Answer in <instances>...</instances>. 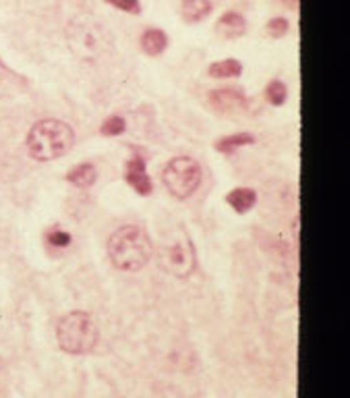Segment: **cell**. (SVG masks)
I'll list each match as a JSON object with an SVG mask.
<instances>
[{
  "label": "cell",
  "instance_id": "6da1fadb",
  "mask_svg": "<svg viewBox=\"0 0 350 398\" xmlns=\"http://www.w3.org/2000/svg\"><path fill=\"white\" fill-rule=\"evenodd\" d=\"M152 255V239L148 230L137 224H125L110 235L108 257L116 270L137 272L148 265Z\"/></svg>",
  "mask_w": 350,
  "mask_h": 398
},
{
  "label": "cell",
  "instance_id": "7a4b0ae2",
  "mask_svg": "<svg viewBox=\"0 0 350 398\" xmlns=\"http://www.w3.org/2000/svg\"><path fill=\"white\" fill-rule=\"evenodd\" d=\"M75 146L73 127L61 118H42L38 121L25 139L27 154L38 162H52L66 155Z\"/></svg>",
  "mask_w": 350,
  "mask_h": 398
},
{
  "label": "cell",
  "instance_id": "3957f363",
  "mask_svg": "<svg viewBox=\"0 0 350 398\" xmlns=\"http://www.w3.org/2000/svg\"><path fill=\"white\" fill-rule=\"evenodd\" d=\"M100 342V328L88 311L75 310L56 322V345L66 354H89Z\"/></svg>",
  "mask_w": 350,
  "mask_h": 398
},
{
  "label": "cell",
  "instance_id": "277c9868",
  "mask_svg": "<svg viewBox=\"0 0 350 398\" xmlns=\"http://www.w3.org/2000/svg\"><path fill=\"white\" fill-rule=\"evenodd\" d=\"M162 180L173 198L189 199L201 185V166L189 155H178L164 166Z\"/></svg>",
  "mask_w": 350,
  "mask_h": 398
},
{
  "label": "cell",
  "instance_id": "5b68a950",
  "mask_svg": "<svg viewBox=\"0 0 350 398\" xmlns=\"http://www.w3.org/2000/svg\"><path fill=\"white\" fill-rule=\"evenodd\" d=\"M160 262L166 267V272L173 274L175 278H180V280L189 278L197 267V255H195L191 237L185 230H180L173 243H166L162 247Z\"/></svg>",
  "mask_w": 350,
  "mask_h": 398
},
{
  "label": "cell",
  "instance_id": "8992f818",
  "mask_svg": "<svg viewBox=\"0 0 350 398\" xmlns=\"http://www.w3.org/2000/svg\"><path fill=\"white\" fill-rule=\"evenodd\" d=\"M207 100H210V106L214 111L220 112V114H230V116L232 114H241L249 106L247 96L242 93L241 89L235 88L214 89V91H210Z\"/></svg>",
  "mask_w": 350,
  "mask_h": 398
},
{
  "label": "cell",
  "instance_id": "52a82bcc",
  "mask_svg": "<svg viewBox=\"0 0 350 398\" xmlns=\"http://www.w3.org/2000/svg\"><path fill=\"white\" fill-rule=\"evenodd\" d=\"M125 178L127 183L131 185L133 189L139 193V195H152L153 183L150 175H148V168H145V160L143 155L135 154L127 162V170H125Z\"/></svg>",
  "mask_w": 350,
  "mask_h": 398
},
{
  "label": "cell",
  "instance_id": "ba28073f",
  "mask_svg": "<svg viewBox=\"0 0 350 398\" xmlns=\"http://www.w3.org/2000/svg\"><path fill=\"white\" fill-rule=\"evenodd\" d=\"M226 201L228 205L237 212V214H247L255 208L257 203V193L249 187H237L232 189L228 195H226Z\"/></svg>",
  "mask_w": 350,
  "mask_h": 398
},
{
  "label": "cell",
  "instance_id": "9c48e42d",
  "mask_svg": "<svg viewBox=\"0 0 350 398\" xmlns=\"http://www.w3.org/2000/svg\"><path fill=\"white\" fill-rule=\"evenodd\" d=\"M139 44H141V50H143L148 56H160V54L166 50V46H168V38H166V34H164L162 29L150 27V29H145V31L141 34Z\"/></svg>",
  "mask_w": 350,
  "mask_h": 398
},
{
  "label": "cell",
  "instance_id": "30bf717a",
  "mask_svg": "<svg viewBox=\"0 0 350 398\" xmlns=\"http://www.w3.org/2000/svg\"><path fill=\"white\" fill-rule=\"evenodd\" d=\"M216 29H218L222 36L226 38H239L247 31V21L241 13L237 11H228L220 17V21L216 23Z\"/></svg>",
  "mask_w": 350,
  "mask_h": 398
},
{
  "label": "cell",
  "instance_id": "8fae6325",
  "mask_svg": "<svg viewBox=\"0 0 350 398\" xmlns=\"http://www.w3.org/2000/svg\"><path fill=\"white\" fill-rule=\"evenodd\" d=\"M96 178H98V170H96V166L91 162L77 164L75 168H71L66 173V180L73 187H77V189H88V187H91L96 183Z\"/></svg>",
  "mask_w": 350,
  "mask_h": 398
},
{
  "label": "cell",
  "instance_id": "7c38bea8",
  "mask_svg": "<svg viewBox=\"0 0 350 398\" xmlns=\"http://www.w3.org/2000/svg\"><path fill=\"white\" fill-rule=\"evenodd\" d=\"M212 9H214L212 0H182L180 2V15L185 17V21L191 23H197L203 17H207Z\"/></svg>",
  "mask_w": 350,
  "mask_h": 398
},
{
  "label": "cell",
  "instance_id": "4fadbf2b",
  "mask_svg": "<svg viewBox=\"0 0 350 398\" xmlns=\"http://www.w3.org/2000/svg\"><path fill=\"white\" fill-rule=\"evenodd\" d=\"M210 77L214 79H235V77H241L242 65L241 61H235V58H224V61H216L212 63L207 68Z\"/></svg>",
  "mask_w": 350,
  "mask_h": 398
},
{
  "label": "cell",
  "instance_id": "5bb4252c",
  "mask_svg": "<svg viewBox=\"0 0 350 398\" xmlns=\"http://www.w3.org/2000/svg\"><path fill=\"white\" fill-rule=\"evenodd\" d=\"M251 143H255V137H253L251 133H235V135H228V137L218 139V141H216V150L228 154V152H235V150L245 148V146H251Z\"/></svg>",
  "mask_w": 350,
  "mask_h": 398
},
{
  "label": "cell",
  "instance_id": "9a60e30c",
  "mask_svg": "<svg viewBox=\"0 0 350 398\" xmlns=\"http://www.w3.org/2000/svg\"><path fill=\"white\" fill-rule=\"evenodd\" d=\"M286 98H288V88H286V83H282L280 79L269 81V86L265 88V100H267L269 104H274V106H282L286 102Z\"/></svg>",
  "mask_w": 350,
  "mask_h": 398
},
{
  "label": "cell",
  "instance_id": "2e32d148",
  "mask_svg": "<svg viewBox=\"0 0 350 398\" xmlns=\"http://www.w3.org/2000/svg\"><path fill=\"white\" fill-rule=\"evenodd\" d=\"M46 243L50 245V247H54V249H63V247H68L71 245V235L63 230L61 226H52V228H48L46 230Z\"/></svg>",
  "mask_w": 350,
  "mask_h": 398
},
{
  "label": "cell",
  "instance_id": "e0dca14e",
  "mask_svg": "<svg viewBox=\"0 0 350 398\" xmlns=\"http://www.w3.org/2000/svg\"><path fill=\"white\" fill-rule=\"evenodd\" d=\"M21 83L23 79L15 71H11L9 66L0 63V96L9 93V89L15 88V86H21Z\"/></svg>",
  "mask_w": 350,
  "mask_h": 398
},
{
  "label": "cell",
  "instance_id": "ac0fdd59",
  "mask_svg": "<svg viewBox=\"0 0 350 398\" xmlns=\"http://www.w3.org/2000/svg\"><path fill=\"white\" fill-rule=\"evenodd\" d=\"M127 129V123L123 116H110L104 121L102 125V135H108V137H116V135H123Z\"/></svg>",
  "mask_w": 350,
  "mask_h": 398
},
{
  "label": "cell",
  "instance_id": "d6986e66",
  "mask_svg": "<svg viewBox=\"0 0 350 398\" xmlns=\"http://www.w3.org/2000/svg\"><path fill=\"white\" fill-rule=\"evenodd\" d=\"M267 34L269 36H274V38H282V36H286L288 34V29H290V23H288V19H284V17H274L272 21L267 23Z\"/></svg>",
  "mask_w": 350,
  "mask_h": 398
},
{
  "label": "cell",
  "instance_id": "ffe728a7",
  "mask_svg": "<svg viewBox=\"0 0 350 398\" xmlns=\"http://www.w3.org/2000/svg\"><path fill=\"white\" fill-rule=\"evenodd\" d=\"M104 2H108V4L120 9V11H125V13H131V15H139L141 13L139 0H104Z\"/></svg>",
  "mask_w": 350,
  "mask_h": 398
},
{
  "label": "cell",
  "instance_id": "44dd1931",
  "mask_svg": "<svg viewBox=\"0 0 350 398\" xmlns=\"http://www.w3.org/2000/svg\"><path fill=\"white\" fill-rule=\"evenodd\" d=\"M292 2H294V0H292Z\"/></svg>",
  "mask_w": 350,
  "mask_h": 398
}]
</instances>
